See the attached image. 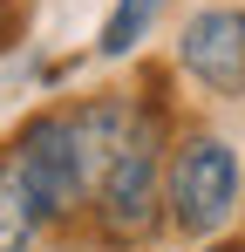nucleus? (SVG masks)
<instances>
[{
	"instance_id": "nucleus-2",
	"label": "nucleus",
	"mask_w": 245,
	"mask_h": 252,
	"mask_svg": "<svg viewBox=\"0 0 245 252\" xmlns=\"http://www.w3.org/2000/svg\"><path fill=\"white\" fill-rule=\"evenodd\" d=\"M245 205V164L218 129H184L163 143V225L184 239H218Z\"/></svg>"
},
{
	"instance_id": "nucleus-5",
	"label": "nucleus",
	"mask_w": 245,
	"mask_h": 252,
	"mask_svg": "<svg viewBox=\"0 0 245 252\" xmlns=\"http://www.w3.org/2000/svg\"><path fill=\"white\" fill-rule=\"evenodd\" d=\"M41 205L28 198V184H21V170H14V157L0 150V252H34L41 239Z\"/></svg>"
},
{
	"instance_id": "nucleus-8",
	"label": "nucleus",
	"mask_w": 245,
	"mask_h": 252,
	"mask_svg": "<svg viewBox=\"0 0 245 252\" xmlns=\"http://www.w3.org/2000/svg\"><path fill=\"white\" fill-rule=\"evenodd\" d=\"M0 14H7V0H0Z\"/></svg>"
},
{
	"instance_id": "nucleus-1",
	"label": "nucleus",
	"mask_w": 245,
	"mask_h": 252,
	"mask_svg": "<svg viewBox=\"0 0 245 252\" xmlns=\"http://www.w3.org/2000/svg\"><path fill=\"white\" fill-rule=\"evenodd\" d=\"M163 143H170L163 102L143 95L129 136L116 143V157L102 164L95 191H89V218H95L102 246H150L163 232Z\"/></svg>"
},
{
	"instance_id": "nucleus-4",
	"label": "nucleus",
	"mask_w": 245,
	"mask_h": 252,
	"mask_svg": "<svg viewBox=\"0 0 245 252\" xmlns=\"http://www.w3.org/2000/svg\"><path fill=\"white\" fill-rule=\"evenodd\" d=\"M177 68L211 95H245V7H198L177 34Z\"/></svg>"
},
{
	"instance_id": "nucleus-7",
	"label": "nucleus",
	"mask_w": 245,
	"mask_h": 252,
	"mask_svg": "<svg viewBox=\"0 0 245 252\" xmlns=\"http://www.w3.org/2000/svg\"><path fill=\"white\" fill-rule=\"evenodd\" d=\"M198 252H245V246H232V239H204Z\"/></svg>"
},
{
	"instance_id": "nucleus-6",
	"label": "nucleus",
	"mask_w": 245,
	"mask_h": 252,
	"mask_svg": "<svg viewBox=\"0 0 245 252\" xmlns=\"http://www.w3.org/2000/svg\"><path fill=\"white\" fill-rule=\"evenodd\" d=\"M163 7H170V0H116V7H109V21H102V34H95V55H102V62L136 55V48H143V34L157 28Z\"/></svg>"
},
{
	"instance_id": "nucleus-3",
	"label": "nucleus",
	"mask_w": 245,
	"mask_h": 252,
	"mask_svg": "<svg viewBox=\"0 0 245 252\" xmlns=\"http://www.w3.org/2000/svg\"><path fill=\"white\" fill-rule=\"evenodd\" d=\"M7 157H14V170H21V184H28V198L41 205L48 225L89 218L95 177H89V157H82V136H75V116L68 109H34L28 123L14 129Z\"/></svg>"
}]
</instances>
